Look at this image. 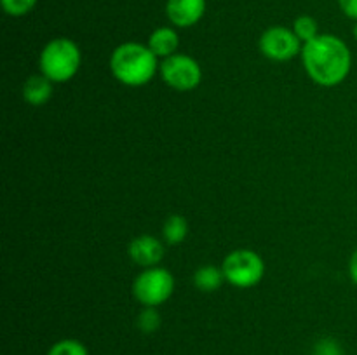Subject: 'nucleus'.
I'll list each match as a JSON object with an SVG mask.
<instances>
[{
  "label": "nucleus",
  "mask_w": 357,
  "mask_h": 355,
  "mask_svg": "<svg viewBox=\"0 0 357 355\" xmlns=\"http://www.w3.org/2000/svg\"><path fill=\"white\" fill-rule=\"evenodd\" d=\"M149 45L139 42H124L110 56V72L128 87L146 86L159 72L160 63Z\"/></svg>",
  "instance_id": "2"
},
{
  "label": "nucleus",
  "mask_w": 357,
  "mask_h": 355,
  "mask_svg": "<svg viewBox=\"0 0 357 355\" xmlns=\"http://www.w3.org/2000/svg\"><path fill=\"white\" fill-rule=\"evenodd\" d=\"M52 90H54L52 80H49L42 73L31 75L23 84V100L31 106H42L52 97Z\"/></svg>",
  "instance_id": "11"
},
{
  "label": "nucleus",
  "mask_w": 357,
  "mask_h": 355,
  "mask_svg": "<svg viewBox=\"0 0 357 355\" xmlns=\"http://www.w3.org/2000/svg\"><path fill=\"white\" fill-rule=\"evenodd\" d=\"M0 3L3 13L13 17H21L37 6V0H0Z\"/></svg>",
  "instance_id": "17"
},
{
  "label": "nucleus",
  "mask_w": 357,
  "mask_h": 355,
  "mask_svg": "<svg viewBox=\"0 0 357 355\" xmlns=\"http://www.w3.org/2000/svg\"><path fill=\"white\" fill-rule=\"evenodd\" d=\"M160 327V315L153 306H143L138 315V329L145 334L155 333Z\"/></svg>",
  "instance_id": "16"
},
{
  "label": "nucleus",
  "mask_w": 357,
  "mask_h": 355,
  "mask_svg": "<svg viewBox=\"0 0 357 355\" xmlns=\"http://www.w3.org/2000/svg\"><path fill=\"white\" fill-rule=\"evenodd\" d=\"M206 13V0H167L166 14L171 24L178 28H190L202 19Z\"/></svg>",
  "instance_id": "9"
},
{
  "label": "nucleus",
  "mask_w": 357,
  "mask_h": 355,
  "mask_svg": "<svg viewBox=\"0 0 357 355\" xmlns=\"http://www.w3.org/2000/svg\"><path fill=\"white\" fill-rule=\"evenodd\" d=\"M188 235V223L181 214H173L164 221L162 237L167 244H181Z\"/></svg>",
  "instance_id": "13"
},
{
  "label": "nucleus",
  "mask_w": 357,
  "mask_h": 355,
  "mask_svg": "<svg viewBox=\"0 0 357 355\" xmlns=\"http://www.w3.org/2000/svg\"><path fill=\"white\" fill-rule=\"evenodd\" d=\"M293 31L302 40V44H307V42L314 40L317 35H321L317 21L312 16H307V14L296 17L295 23H293Z\"/></svg>",
  "instance_id": "14"
},
{
  "label": "nucleus",
  "mask_w": 357,
  "mask_h": 355,
  "mask_svg": "<svg viewBox=\"0 0 357 355\" xmlns=\"http://www.w3.org/2000/svg\"><path fill=\"white\" fill-rule=\"evenodd\" d=\"M338 6L349 19L357 21V0H338Z\"/></svg>",
  "instance_id": "19"
},
{
  "label": "nucleus",
  "mask_w": 357,
  "mask_h": 355,
  "mask_svg": "<svg viewBox=\"0 0 357 355\" xmlns=\"http://www.w3.org/2000/svg\"><path fill=\"white\" fill-rule=\"evenodd\" d=\"M159 73L171 89L181 90V93L195 89L202 80L201 65L192 56L181 54V52L162 59Z\"/></svg>",
  "instance_id": "6"
},
{
  "label": "nucleus",
  "mask_w": 357,
  "mask_h": 355,
  "mask_svg": "<svg viewBox=\"0 0 357 355\" xmlns=\"http://www.w3.org/2000/svg\"><path fill=\"white\" fill-rule=\"evenodd\" d=\"M174 277L162 267L145 268L132 282V294L143 306H160L173 296Z\"/></svg>",
  "instance_id": "5"
},
{
  "label": "nucleus",
  "mask_w": 357,
  "mask_h": 355,
  "mask_svg": "<svg viewBox=\"0 0 357 355\" xmlns=\"http://www.w3.org/2000/svg\"><path fill=\"white\" fill-rule=\"evenodd\" d=\"M146 45H149L150 51L157 58L166 59L178 52V47H180V35H178V31L174 28L160 26L150 33Z\"/></svg>",
  "instance_id": "10"
},
{
  "label": "nucleus",
  "mask_w": 357,
  "mask_h": 355,
  "mask_svg": "<svg viewBox=\"0 0 357 355\" xmlns=\"http://www.w3.org/2000/svg\"><path fill=\"white\" fill-rule=\"evenodd\" d=\"M352 33H354V37H356V40H357V21H356V24H354V30H352Z\"/></svg>",
  "instance_id": "21"
},
{
  "label": "nucleus",
  "mask_w": 357,
  "mask_h": 355,
  "mask_svg": "<svg viewBox=\"0 0 357 355\" xmlns=\"http://www.w3.org/2000/svg\"><path fill=\"white\" fill-rule=\"evenodd\" d=\"M300 56L307 75L317 86L335 87L351 73V49L337 35H317L314 40L303 44Z\"/></svg>",
  "instance_id": "1"
},
{
  "label": "nucleus",
  "mask_w": 357,
  "mask_h": 355,
  "mask_svg": "<svg viewBox=\"0 0 357 355\" xmlns=\"http://www.w3.org/2000/svg\"><path fill=\"white\" fill-rule=\"evenodd\" d=\"M82 65V52L79 45L66 37L52 38L42 49L38 68L42 75L54 84H65L79 73Z\"/></svg>",
  "instance_id": "3"
},
{
  "label": "nucleus",
  "mask_w": 357,
  "mask_h": 355,
  "mask_svg": "<svg viewBox=\"0 0 357 355\" xmlns=\"http://www.w3.org/2000/svg\"><path fill=\"white\" fill-rule=\"evenodd\" d=\"M128 254L136 265L143 268L159 267L166 254V247L157 237L153 235H139L131 240L128 247Z\"/></svg>",
  "instance_id": "8"
},
{
  "label": "nucleus",
  "mask_w": 357,
  "mask_h": 355,
  "mask_svg": "<svg viewBox=\"0 0 357 355\" xmlns=\"http://www.w3.org/2000/svg\"><path fill=\"white\" fill-rule=\"evenodd\" d=\"M47 355H89L86 345L79 340H73V338H65V340H59L49 348Z\"/></svg>",
  "instance_id": "15"
},
{
  "label": "nucleus",
  "mask_w": 357,
  "mask_h": 355,
  "mask_svg": "<svg viewBox=\"0 0 357 355\" xmlns=\"http://www.w3.org/2000/svg\"><path fill=\"white\" fill-rule=\"evenodd\" d=\"M314 355H344L340 343L333 338H323L314 347Z\"/></svg>",
  "instance_id": "18"
},
{
  "label": "nucleus",
  "mask_w": 357,
  "mask_h": 355,
  "mask_svg": "<svg viewBox=\"0 0 357 355\" xmlns=\"http://www.w3.org/2000/svg\"><path fill=\"white\" fill-rule=\"evenodd\" d=\"M349 275H351L352 282L357 285V247L354 253H352L351 260H349Z\"/></svg>",
  "instance_id": "20"
},
{
  "label": "nucleus",
  "mask_w": 357,
  "mask_h": 355,
  "mask_svg": "<svg viewBox=\"0 0 357 355\" xmlns=\"http://www.w3.org/2000/svg\"><path fill=\"white\" fill-rule=\"evenodd\" d=\"M258 47L265 58L272 61H289L295 56L302 54V40L295 35L293 28L271 26L261 33Z\"/></svg>",
  "instance_id": "7"
},
{
  "label": "nucleus",
  "mask_w": 357,
  "mask_h": 355,
  "mask_svg": "<svg viewBox=\"0 0 357 355\" xmlns=\"http://www.w3.org/2000/svg\"><path fill=\"white\" fill-rule=\"evenodd\" d=\"M225 281L239 289L255 287L265 275V261L251 249H236L223 260Z\"/></svg>",
  "instance_id": "4"
},
{
  "label": "nucleus",
  "mask_w": 357,
  "mask_h": 355,
  "mask_svg": "<svg viewBox=\"0 0 357 355\" xmlns=\"http://www.w3.org/2000/svg\"><path fill=\"white\" fill-rule=\"evenodd\" d=\"M223 281H225V274L222 268L215 267V265H204L194 274V284L199 291L202 292H215L222 287Z\"/></svg>",
  "instance_id": "12"
}]
</instances>
